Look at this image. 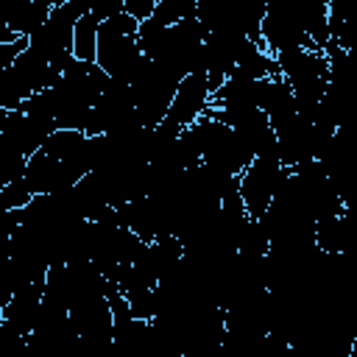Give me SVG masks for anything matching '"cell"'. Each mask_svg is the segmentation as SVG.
I'll use <instances>...</instances> for the list:
<instances>
[{"label":"cell","instance_id":"cell-1","mask_svg":"<svg viewBox=\"0 0 357 357\" xmlns=\"http://www.w3.org/2000/svg\"><path fill=\"white\" fill-rule=\"evenodd\" d=\"M106 84H109V75L95 61L70 59L59 81L50 84L47 89H39L28 100H22L20 109L50 117L56 128L84 131V120L95 106V100L100 98V92L106 89Z\"/></svg>","mask_w":357,"mask_h":357},{"label":"cell","instance_id":"cell-19","mask_svg":"<svg viewBox=\"0 0 357 357\" xmlns=\"http://www.w3.org/2000/svg\"><path fill=\"white\" fill-rule=\"evenodd\" d=\"M81 14H89L95 20H109L112 14H120L123 11V0H75Z\"/></svg>","mask_w":357,"mask_h":357},{"label":"cell","instance_id":"cell-13","mask_svg":"<svg viewBox=\"0 0 357 357\" xmlns=\"http://www.w3.org/2000/svg\"><path fill=\"white\" fill-rule=\"evenodd\" d=\"M47 14H50V8L39 0H6L3 11H0V22H6L14 36L28 39L47 20Z\"/></svg>","mask_w":357,"mask_h":357},{"label":"cell","instance_id":"cell-11","mask_svg":"<svg viewBox=\"0 0 357 357\" xmlns=\"http://www.w3.org/2000/svg\"><path fill=\"white\" fill-rule=\"evenodd\" d=\"M42 290H45V279L42 282H31L25 287H20L17 293L8 296L6 307H3V324L17 332L20 337L28 340L31 329H33V321H36V312H39V301H42Z\"/></svg>","mask_w":357,"mask_h":357},{"label":"cell","instance_id":"cell-17","mask_svg":"<svg viewBox=\"0 0 357 357\" xmlns=\"http://www.w3.org/2000/svg\"><path fill=\"white\" fill-rule=\"evenodd\" d=\"M187 17H195V0H156L153 14L148 20L167 28V25H176Z\"/></svg>","mask_w":357,"mask_h":357},{"label":"cell","instance_id":"cell-4","mask_svg":"<svg viewBox=\"0 0 357 357\" xmlns=\"http://www.w3.org/2000/svg\"><path fill=\"white\" fill-rule=\"evenodd\" d=\"M192 134L198 137L201 145V162L209 167H218L223 173H240L251 159V148L237 137V131L212 114H201L195 123H190Z\"/></svg>","mask_w":357,"mask_h":357},{"label":"cell","instance_id":"cell-24","mask_svg":"<svg viewBox=\"0 0 357 357\" xmlns=\"http://www.w3.org/2000/svg\"><path fill=\"white\" fill-rule=\"evenodd\" d=\"M6 301H8V296L0 290V326H3V307H6Z\"/></svg>","mask_w":357,"mask_h":357},{"label":"cell","instance_id":"cell-12","mask_svg":"<svg viewBox=\"0 0 357 357\" xmlns=\"http://www.w3.org/2000/svg\"><path fill=\"white\" fill-rule=\"evenodd\" d=\"M257 106L268 114L271 126L282 123L284 117H290L296 112V98L290 84L282 75H265L257 81Z\"/></svg>","mask_w":357,"mask_h":357},{"label":"cell","instance_id":"cell-3","mask_svg":"<svg viewBox=\"0 0 357 357\" xmlns=\"http://www.w3.org/2000/svg\"><path fill=\"white\" fill-rule=\"evenodd\" d=\"M181 78H184L181 70L142 56V61H139L137 73L131 75L128 86H131L134 100H137V117L145 128H153L156 123H162Z\"/></svg>","mask_w":357,"mask_h":357},{"label":"cell","instance_id":"cell-6","mask_svg":"<svg viewBox=\"0 0 357 357\" xmlns=\"http://www.w3.org/2000/svg\"><path fill=\"white\" fill-rule=\"evenodd\" d=\"M78 17H81V8L75 0H67L50 8L47 20L28 36V47L36 50L42 59H47L50 64H56L59 70H64L67 61L73 59V28Z\"/></svg>","mask_w":357,"mask_h":357},{"label":"cell","instance_id":"cell-21","mask_svg":"<svg viewBox=\"0 0 357 357\" xmlns=\"http://www.w3.org/2000/svg\"><path fill=\"white\" fill-rule=\"evenodd\" d=\"M25 45H28V39H25V36H17V39H11V42L0 45V70H6V67L17 59V53H20V50H25Z\"/></svg>","mask_w":357,"mask_h":357},{"label":"cell","instance_id":"cell-7","mask_svg":"<svg viewBox=\"0 0 357 357\" xmlns=\"http://www.w3.org/2000/svg\"><path fill=\"white\" fill-rule=\"evenodd\" d=\"M131 126H142L137 117L134 92L126 81L109 78L106 89L100 92V98L95 100V106L89 109V114L84 120V134H114V131H126Z\"/></svg>","mask_w":357,"mask_h":357},{"label":"cell","instance_id":"cell-8","mask_svg":"<svg viewBox=\"0 0 357 357\" xmlns=\"http://www.w3.org/2000/svg\"><path fill=\"white\" fill-rule=\"evenodd\" d=\"M259 39H262V47L268 53H279L287 47L315 50L304 25H301L296 0H276V3L265 6V14L259 20Z\"/></svg>","mask_w":357,"mask_h":357},{"label":"cell","instance_id":"cell-2","mask_svg":"<svg viewBox=\"0 0 357 357\" xmlns=\"http://www.w3.org/2000/svg\"><path fill=\"white\" fill-rule=\"evenodd\" d=\"M137 25L131 14L120 11L112 14L98 25V45H95V64L114 81H131L142 61V50L137 42Z\"/></svg>","mask_w":357,"mask_h":357},{"label":"cell","instance_id":"cell-23","mask_svg":"<svg viewBox=\"0 0 357 357\" xmlns=\"http://www.w3.org/2000/svg\"><path fill=\"white\" fill-rule=\"evenodd\" d=\"M11 39H17V36L8 31V25H6V22H0V45H6V42H11Z\"/></svg>","mask_w":357,"mask_h":357},{"label":"cell","instance_id":"cell-16","mask_svg":"<svg viewBox=\"0 0 357 357\" xmlns=\"http://www.w3.org/2000/svg\"><path fill=\"white\" fill-rule=\"evenodd\" d=\"M98 25L100 20L81 14L75 28H73V59L81 61H95V45H98Z\"/></svg>","mask_w":357,"mask_h":357},{"label":"cell","instance_id":"cell-25","mask_svg":"<svg viewBox=\"0 0 357 357\" xmlns=\"http://www.w3.org/2000/svg\"><path fill=\"white\" fill-rule=\"evenodd\" d=\"M39 3H45L47 8H56V6H61V3H67V0H39Z\"/></svg>","mask_w":357,"mask_h":357},{"label":"cell","instance_id":"cell-20","mask_svg":"<svg viewBox=\"0 0 357 357\" xmlns=\"http://www.w3.org/2000/svg\"><path fill=\"white\" fill-rule=\"evenodd\" d=\"M156 0H123V11L131 14L134 20H148L153 14Z\"/></svg>","mask_w":357,"mask_h":357},{"label":"cell","instance_id":"cell-10","mask_svg":"<svg viewBox=\"0 0 357 357\" xmlns=\"http://www.w3.org/2000/svg\"><path fill=\"white\" fill-rule=\"evenodd\" d=\"M209 81H206V73H187L176 92H173V100L167 106V114L162 117L165 123L176 126V128H184L190 123H195L206 109H209Z\"/></svg>","mask_w":357,"mask_h":357},{"label":"cell","instance_id":"cell-14","mask_svg":"<svg viewBox=\"0 0 357 357\" xmlns=\"http://www.w3.org/2000/svg\"><path fill=\"white\" fill-rule=\"evenodd\" d=\"M315 245L326 254H346L351 245V209L315 223Z\"/></svg>","mask_w":357,"mask_h":357},{"label":"cell","instance_id":"cell-18","mask_svg":"<svg viewBox=\"0 0 357 357\" xmlns=\"http://www.w3.org/2000/svg\"><path fill=\"white\" fill-rule=\"evenodd\" d=\"M31 198H33V192H31V187L25 184V178L20 176V178L8 181L6 187H0V212H6V209H20V206H25Z\"/></svg>","mask_w":357,"mask_h":357},{"label":"cell","instance_id":"cell-22","mask_svg":"<svg viewBox=\"0 0 357 357\" xmlns=\"http://www.w3.org/2000/svg\"><path fill=\"white\" fill-rule=\"evenodd\" d=\"M11 257V237H0V265Z\"/></svg>","mask_w":357,"mask_h":357},{"label":"cell","instance_id":"cell-9","mask_svg":"<svg viewBox=\"0 0 357 357\" xmlns=\"http://www.w3.org/2000/svg\"><path fill=\"white\" fill-rule=\"evenodd\" d=\"M282 170H284V165H282L279 153H262V156H254L237 173V192L251 218H259L268 209Z\"/></svg>","mask_w":357,"mask_h":357},{"label":"cell","instance_id":"cell-5","mask_svg":"<svg viewBox=\"0 0 357 357\" xmlns=\"http://www.w3.org/2000/svg\"><path fill=\"white\" fill-rule=\"evenodd\" d=\"M279 75L290 84L296 103H318L326 81H329V67L321 50H307V47H287L273 53Z\"/></svg>","mask_w":357,"mask_h":357},{"label":"cell","instance_id":"cell-15","mask_svg":"<svg viewBox=\"0 0 357 357\" xmlns=\"http://www.w3.org/2000/svg\"><path fill=\"white\" fill-rule=\"evenodd\" d=\"M237 75H245V78H265V75H279V67H276V59L273 53H268L262 45H257L254 39H245L237 61H234V70ZM229 73V75H231Z\"/></svg>","mask_w":357,"mask_h":357}]
</instances>
